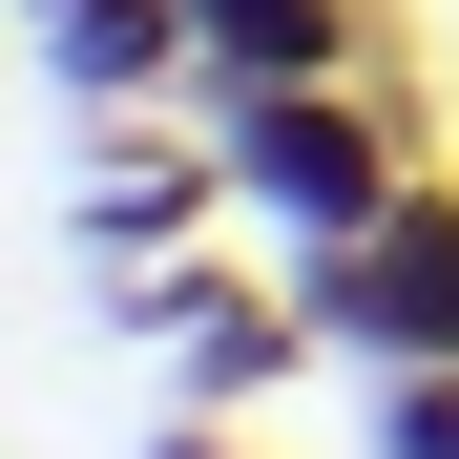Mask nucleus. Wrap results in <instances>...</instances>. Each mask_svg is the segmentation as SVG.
Listing matches in <instances>:
<instances>
[{
    "label": "nucleus",
    "mask_w": 459,
    "mask_h": 459,
    "mask_svg": "<svg viewBox=\"0 0 459 459\" xmlns=\"http://www.w3.org/2000/svg\"><path fill=\"white\" fill-rule=\"evenodd\" d=\"M126 334L188 376V418H251L292 355H314V292H292V251L272 272H209V251H168V272H126Z\"/></svg>",
    "instance_id": "nucleus-3"
},
{
    "label": "nucleus",
    "mask_w": 459,
    "mask_h": 459,
    "mask_svg": "<svg viewBox=\"0 0 459 459\" xmlns=\"http://www.w3.org/2000/svg\"><path fill=\"white\" fill-rule=\"evenodd\" d=\"M397 0H188V84H376Z\"/></svg>",
    "instance_id": "nucleus-5"
},
{
    "label": "nucleus",
    "mask_w": 459,
    "mask_h": 459,
    "mask_svg": "<svg viewBox=\"0 0 459 459\" xmlns=\"http://www.w3.org/2000/svg\"><path fill=\"white\" fill-rule=\"evenodd\" d=\"M22 42H42V84L63 105H188V0H22Z\"/></svg>",
    "instance_id": "nucleus-6"
},
{
    "label": "nucleus",
    "mask_w": 459,
    "mask_h": 459,
    "mask_svg": "<svg viewBox=\"0 0 459 459\" xmlns=\"http://www.w3.org/2000/svg\"><path fill=\"white\" fill-rule=\"evenodd\" d=\"M355 459H459V355H438V376H376V438H355Z\"/></svg>",
    "instance_id": "nucleus-7"
},
{
    "label": "nucleus",
    "mask_w": 459,
    "mask_h": 459,
    "mask_svg": "<svg viewBox=\"0 0 459 459\" xmlns=\"http://www.w3.org/2000/svg\"><path fill=\"white\" fill-rule=\"evenodd\" d=\"M146 459H251V438H209V418H168V438H146Z\"/></svg>",
    "instance_id": "nucleus-8"
},
{
    "label": "nucleus",
    "mask_w": 459,
    "mask_h": 459,
    "mask_svg": "<svg viewBox=\"0 0 459 459\" xmlns=\"http://www.w3.org/2000/svg\"><path fill=\"white\" fill-rule=\"evenodd\" d=\"M188 126L230 146V188H251V230H272V251H355V230L438 168L418 63H376V84H188Z\"/></svg>",
    "instance_id": "nucleus-1"
},
{
    "label": "nucleus",
    "mask_w": 459,
    "mask_h": 459,
    "mask_svg": "<svg viewBox=\"0 0 459 459\" xmlns=\"http://www.w3.org/2000/svg\"><path fill=\"white\" fill-rule=\"evenodd\" d=\"M292 292H314V355H355V376H438V355H459V168H418L355 251H292Z\"/></svg>",
    "instance_id": "nucleus-2"
},
{
    "label": "nucleus",
    "mask_w": 459,
    "mask_h": 459,
    "mask_svg": "<svg viewBox=\"0 0 459 459\" xmlns=\"http://www.w3.org/2000/svg\"><path fill=\"white\" fill-rule=\"evenodd\" d=\"M230 209H251V188H230V146H209L188 105H168V126H146V105H105V146H84V251H105V272L209 251Z\"/></svg>",
    "instance_id": "nucleus-4"
}]
</instances>
